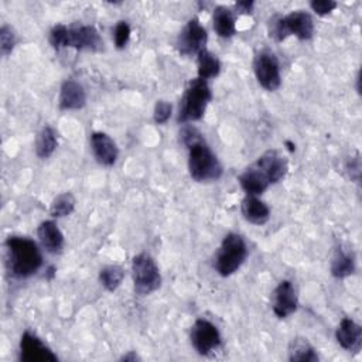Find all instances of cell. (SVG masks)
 I'll list each match as a JSON object with an SVG mask.
<instances>
[{
	"label": "cell",
	"mask_w": 362,
	"mask_h": 362,
	"mask_svg": "<svg viewBox=\"0 0 362 362\" xmlns=\"http://www.w3.org/2000/svg\"><path fill=\"white\" fill-rule=\"evenodd\" d=\"M288 359L291 362H317L320 358L307 338L296 337L288 345Z\"/></svg>",
	"instance_id": "cell-22"
},
{
	"label": "cell",
	"mask_w": 362,
	"mask_h": 362,
	"mask_svg": "<svg viewBox=\"0 0 362 362\" xmlns=\"http://www.w3.org/2000/svg\"><path fill=\"white\" fill-rule=\"evenodd\" d=\"M269 37L277 42L284 41L288 35L305 41L314 34V23L308 13L303 10L291 11L287 16H274L267 23Z\"/></svg>",
	"instance_id": "cell-3"
},
{
	"label": "cell",
	"mask_w": 362,
	"mask_h": 362,
	"mask_svg": "<svg viewBox=\"0 0 362 362\" xmlns=\"http://www.w3.org/2000/svg\"><path fill=\"white\" fill-rule=\"evenodd\" d=\"M75 197L71 192H62L58 194L49 205V215L54 218H62L72 214L75 209Z\"/></svg>",
	"instance_id": "cell-25"
},
{
	"label": "cell",
	"mask_w": 362,
	"mask_h": 362,
	"mask_svg": "<svg viewBox=\"0 0 362 362\" xmlns=\"http://www.w3.org/2000/svg\"><path fill=\"white\" fill-rule=\"evenodd\" d=\"M255 165L262 171L270 184L281 181L288 171V161L279 150L264 151L257 158Z\"/></svg>",
	"instance_id": "cell-12"
},
{
	"label": "cell",
	"mask_w": 362,
	"mask_h": 362,
	"mask_svg": "<svg viewBox=\"0 0 362 362\" xmlns=\"http://www.w3.org/2000/svg\"><path fill=\"white\" fill-rule=\"evenodd\" d=\"M239 184L247 195H255V197L263 194L270 185L267 178L262 174V171L255 164L247 167L239 175Z\"/></svg>",
	"instance_id": "cell-19"
},
{
	"label": "cell",
	"mask_w": 362,
	"mask_h": 362,
	"mask_svg": "<svg viewBox=\"0 0 362 362\" xmlns=\"http://www.w3.org/2000/svg\"><path fill=\"white\" fill-rule=\"evenodd\" d=\"M20 359L24 362L58 361V356L35 335L25 331L20 339Z\"/></svg>",
	"instance_id": "cell-13"
},
{
	"label": "cell",
	"mask_w": 362,
	"mask_h": 362,
	"mask_svg": "<svg viewBox=\"0 0 362 362\" xmlns=\"http://www.w3.org/2000/svg\"><path fill=\"white\" fill-rule=\"evenodd\" d=\"M212 24L215 33L222 38H230L236 33V21L232 10L225 6H218L214 10Z\"/></svg>",
	"instance_id": "cell-21"
},
{
	"label": "cell",
	"mask_w": 362,
	"mask_h": 362,
	"mask_svg": "<svg viewBox=\"0 0 362 362\" xmlns=\"http://www.w3.org/2000/svg\"><path fill=\"white\" fill-rule=\"evenodd\" d=\"M64 47L98 52L103 48V40L93 25H72L66 27Z\"/></svg>",
	"instance_id": "cell-10"
},
{
	"label": "cell",
	"mask_w": 362,
	"mask_h": 362,
	"mask_svg": "<svg viewBox=\"0 0 362 362\" xmlns=\"http://www.w3.org/2000/svg\"><path fill=\"white\" fill-rule=\"evenodd\" d=\"M240 211L243 218L253 225H264L270 219L269 206L255 195H246L242 199Z\"/></svg>",
	"instance_id": "cell-18"
},
{
	"label": "cell",
	"mask_w": 362,
	"mask_h": 362,
	"mask_svg": "<svg viewBox=\"0 0 362 362\" xmlns=\"http://www.w3.org/2000/svg\"><path fill=\"white\" fill-rule=\"evenodd\" d=\"M86 105V92L83 86L74 81L68 79L61 85L58 106L61 110H78Z\"/></svg>",
	"instance_id": "cell-16"
},
{
	"label": "cell",
	"mask_w": 362,
	"mask_h": 362,
	"mask_svg": "<svg viewBox=\"0 0 362 362\" xmlns=\"http://www.w3.org/2000/svg\"><path fill=\"white\" fill-rule=\"evenodd\" d=\"M346 170L351 173V177H352L354 180H359V174H361L359 157L351 158V161H348V164H346Z\"/></svg>",
	"instance_id": "cell-31"
},
{
	"label": "cell",
	"mask_w": 362,
	"mask_h": 362,
	"mask_svg": "<svg viewBox=\"0 0 362 362\" xmlns=\"http://www.w3.org/2000/svg\"><path fill=\"white\" fill-rule=\"evenodd\" d=\"M253 71L259 85L266 90L273 92L280 88L281 85L280 64L277 57L272 51L263 49L256 54L253 59Z\"/></svg>",
	"instance_id": "cell-7"
},
{
	"label": "cell",
	"mask_w": 362,
	"mask_h": 362,
	"mask_svg": "<svg viewBox=\"0 0 362 362\" xmlns=\"http://www.w3.org/2000/svg\"><path fill=\"white\" fill-rule=\"evenodd\" d=\"M208 41V34L205 27L199 23L197 17L188 20L185 27L181 30L177 38V49L184 57L198 55L205 49Z\"/></svg>",
	"instance_id": "cell-8"
},
{
	"label": "cell",
	"mask_w": 362,
	"mask_h": 362,
	"mask_svg": "<svg viewBox=\"0 0 362 362\" xmlns=\"http://www.w3.org/2000/svg\"><path fill=\"white\" fill-rule=\"evenodd\" d=\"M253 6H255L253 1H238V3L235 4L236 10L240 11V13H250L252 8H253Z\"/></svg>",
	"instance_id": "cell-32"
},
{
	"label": "cell",
	"mask_w": 362,
	"mask_h": 362,
	"mask_svg": "<svg viewBox=\"0 0 362 362\" xmlns=\"http://www.w3.org/2000/svg\"><path fill=\"white\" fill-rule=\"evenodd\" d=\"M130 34H132V30H130V25L127 24V21H119L113 31L116 48H119V49L124 48L130 40Z\"/></svg>",
	"instance_id": "cell-28"
},
{
	"label": "cell",
	"mask_w": 362,
	"mask_h": 362,
	"mask_svg": "<svg viewBox=\"0 0 362 362\" xmlns=\"http://www.w3.org/2000/svg\"><path fill=\"white\" fill-rule=\"evenodd\" d=\"M58 146L57 133L51 126H44L35 139V154L45 160L52 156Z\"/></svg>",
	"instance_id": "cell-23"
},
{
	"label": "cell",
	"mask_w": 362,
	"mask_h": 362,
	"mask_svg": "<svg viewBox=\"0 0 362 362\" xmlns=\"http://www.w3.org/2000/svg\"><path fill=\"white\" fill-rule=\"evenodd\" d=\"M16 45V34L10 25H1L0 28V51L4 57L11 54Z\"/></svg>",
	"instance_id": "cell-27"
},
{
	"label": "cell",
	"mask_w": 362,
	"mask_h": 362,
	"mask_svg": "<svg viewBox=\"0 0 362 362\" xmlns=\"http://www.w3.org/2000/svg\"><path fill=\"white\" fill-rule=\"evenodd\" d=\"M133 287L139 296H148L160 288L161 274L154 259L147 253H139L132 262Z\"/></svg>",
	"instance_id": "cell-6"
},
{
	"label": "cell",
	"mask_w": 362,
	"mask_h": 362,
	"mask_svg": "<svg viewBox=\"0 0 362 362\" xmlns=\"http://www.w3.org/2000/svg\"><path fill=\"white\" fill-rule=\"evenodd\" d=\"M137 359H140V358H139V355L134 351H130V352H127L126 355H123L120 358V361H137Z\"/></svg>",
	"instance_id": "cell-33"
},
{
	"label": "cell",
	"mask_w": 362,
	"mask_h": 362,
	"mask_svg": "<svg viewBox=\"0 0 362 362\" xmlns=\"http://www.w3.org/2000/svg\"><path fill=\"white\" fill-rule=\"evenodd\" d=\"M337 342L348 352L358 354L362 346V328L351 318H342L337 331Z\"/></svg>",
	"instance_id": "cell-15"
},
{
	"label": "cell",
	"mask_w": 362,
	"mask_h": 362,
	"mask_svg": "<svg viewBox=\"0 0 362 362\" xmlns=\"http://www.w3.org/2000/svg\"><path fill=\"white\" fill-rule=\"evenodd\" d=\"M124 272L117 264H109L100 269L99 281L107 291H115L123 281Z\"/></svg>",
	"instance_id": "cell-26"
},
{
	"label": "cell",
	"mask_w": 362,
	"mask_h": 362,
	"mask_svg": "<svg viewBox=\"0 0 362 362\" xmlns=\"http://www.w3.org/2000/svg\"><path fill=\"white\" fill-rule=\"evenodd\" d=\"M188 148V171L197 182H211L221 178L223 168L215 153L205 143L204 136L185 146Z\"/></svg>",
	"instance_id": "cell-2"
},
{
	"label": "cell",
	"mask_w": 362,
	"mask_h": 362,
	"mask_svg": "<svg viewBox=\"0 0 362 362\" xmlns=\"http://www.w3.org/2000/svg\"><path fill=\"white\" fill-rule=\"evenodd\" d=\"M197 64H198V78L208 81L211 78H216L221 72V62L211 51L206 48L202 49L197 55Z\"/></svg>",
	"instance_id": "cell-24"
},
{
	"label": "cell",
	"mask_w": 362,
	"mask_h": 362,
	"mask_svg": "<svg viewBox=\"0 0 362 362\" xmlns=\"http://www.w3.org/2000/svg\"><path fill=\"white\" fill-rule=\"evenodd\" d=\"M171 112H173L171 103H168L167 100H157L153 112V119L157 124H164L171 117Z\"/></svg>",
	"instance_id": "cell-29"
},
{
	"label": "cell",
	"mask_w": 362,
	"mask_h": 362,
	"mask_svg": "<svg viewBox=\"0 0 362 362\" xmlns=\"http://www.w3.org/2000/svg\"><path fill=\"white\" fill-rule=\"evenodd\" d=\"M189 338L194 349L204 356L218 349L222 342V338L216 325H214L211 321L204 318H199L194 322V325L191 327Z\"/></svg>",
	"instance_id": "cell-9"
},
{
	"label": "cell",
	"mask_w": 362,
	"mask_h": 362,
	"mask_svg": "<svg viewBox=\"0 0 362 362\" xmlns=\"http://www.w3.org/2000/svg\"><path fill=\"white\" fill-rule=\"evenodd\" d=\"M337 6L338 4L335 1H332V0H313V1H310V7L318 16L329 14L331 11H334L337 8Z\"/></svg>",
	"instance_id": "cell-30"
},
{
	"label": "cell",
	"mask_w": 362,
	"mask_h": 362,
	"mask_svg": "<svg viewBox=\"0 0 362 362\" xmlns=\"http://www.w3.org/2000/svg\"><path fill=\"white\" fill-rule=\"evenodd\" d=\"M298 307L297 291L290 280H283L277 284L272 294V308L279 318L291 315Z\"/></svg>",
	"instance_id": "cell-11"
},
{
	"label": "cell",
	"mask_w": 362,
	"mask_h": 362,
	"mask_svg": "<svg viewBox=\"0 0 362 362\" xmlns=\"http://www.w3.org/2000/svg\"><path fill=\"white\" fill-rule=\"evenodd\" d=\"M90 148L96 161L105 167H112L119 156V150L113 139L103 132L90 134Z\"/></svg>",
	"instance_id": "cell-14"
},
{
	"label": "cell",
	"mask_w": 362,
	"mask_h": 362,
	"mask_svg": "<svg viewBox=\"0 0 362 362\" xmlns=\"http://www.w3.org/2000/svg\"><path fill=\"white\" fill-rule=\"evenodd\" d=\"M211 99L212 92L208 85V81H204L198 76L192 79L181 99L178 122L182 124H188L189 122H197L202 119Z\"/></svg>",
	"instance_id": "cell-4"
},
{
	"label": "cell",
	"mask_w": 362,
	"mask_h": 362,
	"mask_svg": "<svg viewBox=\"0 0 362 362\" xmlns=\"http://www.w3.org/2000/svg\"><path fill=\"white\" fill-rule=\"evenodd\" d=\"M247 257V246L245 239L238 233H228L219 246L215 256V270L222 277H229L236 273Z\"/></svg>",
	"instance_id": "cell-5"
},
{
	"label": "cell",
	"mask_w": 362,
	"mask_h": 362,
	"mask_svg": "<svg viewBox=\"0 0 362 362\" xmlns=\"http://www.w3.org/2000/svg\"><path fill=\"white\" fill-rule=\"evenodd\" d=\"M355 272V256L352 250H345L342 246H338L334 250L331 259V274L335 279H345Z\"/></svg>",
	"instance_id": "cell-20"
},
{
	"label": "cell",
	"mask_w": 362,
	"mask_h": 362,
	"mask_svg": "<svg viewBox=\"0 0 362 362\" xmlns=\"http://www.w3.org/2000/svg\"><path fill=\"white\" fill-rule=\"evenodd\" d=\"M37 236L41 246L48 253H61L64 249V235L54 221H44L37 228Z\"/></svg>",
	"instance_id": "cell-17"
},
{
	"label": "cell",
	"mask_w": 362,
	"mask_h": 362,
	"mask_svg": "<svg viewBox=\"0 0 362 362\" xmlns=\"http://www.w3.org/2000/svg\"><path fill=\"white\" fill-rule=\"evenodd\" d=\"M7 266L17 279L35 274L42 266V255L38 245L25 236H8L6 240Z\"/></svg>",
	"instance_id": "cell-1"
}]
</instances>
